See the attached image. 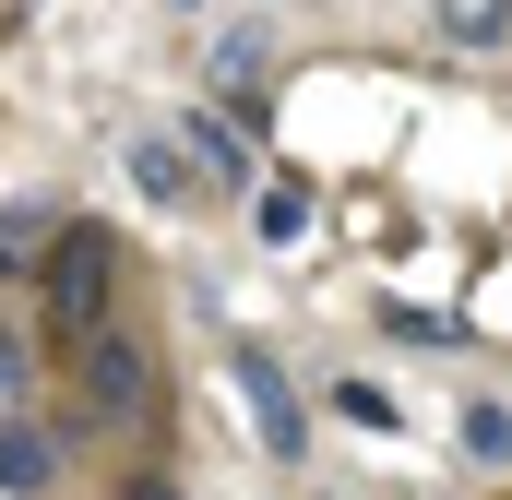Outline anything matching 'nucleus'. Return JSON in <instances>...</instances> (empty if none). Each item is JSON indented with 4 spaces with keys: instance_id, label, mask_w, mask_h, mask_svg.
Instances as JSON below:
<instances>
[{
    "instance_id": "nucleus-1",
    "label": "nucleus",
    "mask_w": 512,
    "mask_h": 500,
    "mask_svg": "<svg viewBox=\"0 0 512 500\" xmlns=\"http://www.w3.org/2000/svg\"><path fill=\"white\" fill-rule=\"evenodd\" d=\"M108 274H120V250L96 227H60V250H48V322L60 334H108Z\"/></svg>"
},
{
    "instance_id": "nucleus-2",
    "label": "nucleus",
    "mask_w": 512,
    "mask_h": 500,
    "mask_svg": "<svg viewBox=\"0 0 512 500\" xmlns=\"http://www.w3.org/2000/svg\"><path fill=\"white\" fill-rule=\"evenodd\" d=\"M227 370H239V393H251V429L274 465H298L310 453V405H298V381L274 370V346H227Z\"/></svg>"
},
{
    "instance_id": "nucleus-3",
    "label": "nucleus",
    "mask_w": 512,
    "mask_h": 500,
    "mask_svg": "<svg viewBox=\"0 0 512 500\" xmlns=\"http://www.w3.org/2000/svg\"><path fill=\"white\" fill-rule=\"evenodd\" d=\"M84 393H96V417H131V405H155V358L131 334H84Z\"/></svg>"
},
{
    "instance_id": "nucleus-4",
    "label": "nucleus",
    "mask_w": 512,
    "mask_h": 500,
    "mask_svg": "<svg viewBox=\"0 0 512 500\" xmlns=\"http://www.w3.org/2000/svg\"><path fill=\"white\" fill-rule=\"evenodd\" d=\"M429 36L465 48V60H501L512 48V0H429Z\"/></svg>"
},
{
    "instance_id": "nucleus-5",
    "label": "nucleus",
    "mask_w": 512,
    "mask_h": 500,
    "mask_svg": "<svg viewBox=\"0 0 512 500\" xmlns=\"http://www.w3.org/2000/svg\"><path fill=\"white\" fill-rule=\"evenodd\" d=\"M120 167H131V191H143V203H191V155H179L167 131H131Z\"/></svg>"
},
{
    "instance_id": "nucleus-6",
    "label": "nucleus",
    "mask_w": 512,
    "mask_h": 500,
    "mask_svg": "<svg viewBox=\"0 0 512 500\" xmlns=\"http://www.w3.org/2000/svg\"><path fill=\"white\" fill-rule=\"evenodd\" d=\"M179 155H191V179H203V167H215V179H251V143L215 120V108H191V143H179Z\"/></svg>"
},
{
    "instance_id": "nucleus-7",
    "label": "nucleus",
    "mask_w": 512,
    "mask_h": 500,
    "mask_svg": "<svg viewBox=\"0 0 512 500\" xmlns=\"http://www.w3.org/2000/svg\"><path fill=\"white\" fill-rule=\"evenodd\" d=\"M48 477H60V453H48L36 429H0V489H12V500H36Z\"/></svg>"
},
{
    "instance_id": "nucleus-8",
    "label": "nucleus",
    "mask_w": 512,
    "mask_h": 500,
    "mask_svg": "<svg viewBox=\"0 0 512 500\" xmlns=\"http://www.w3.org/2000/svg\"><path fill=\"white\" fill-rule=\"evenodd\" d=\"M251 227H262V250H298V239H310V191H298V179H262V215H251Z\"/></svg>"
},
{
    "instance_id": "nucleus-9",
    "label": "nucleus",
    "mask_w": 512,
    "mask_h": 500,
    "mask_svg": "<svg viewBox=\"0 0 512 500\" xmlns=\"http://www.w3.org/2000/svg\"><path fill=\"white\" fill-rule=\"evenodd\" d=\"M465 453H477V465H512V405H501V393L465 405Z\"/></svg>"
},
{
    "instance_id": "nucleus-10",
    "label": "nucleus",
    "mask_w": 512,
    "mask_h": 500,
    "mask_svg": "<svg viewBox=\"0 0 512 500\" xmlns=\"http://www.w3.org/2000/svg\"><path fill=\"white\" fill-rule=\"evenodd\" d=\"M334 417H358V429H405V405H393L382 381H334Z\"/></svg>"
},
{
    "instance_id": "nucleus-11",
    "label": "nucleus",
    "mask_w": 512,
    "mask_h": 500,
    "mask_svg": "<svg viewBox=\"0 0 512 500\" xmlns=\"http://www.w3.org/2000/svg\"><path fill=\"white\" fill-rule=\"evenodd\" d=\"M215 72H227V84H239V72H262V24H227V36H215Z\"/></svg>"
}]
</instances>
